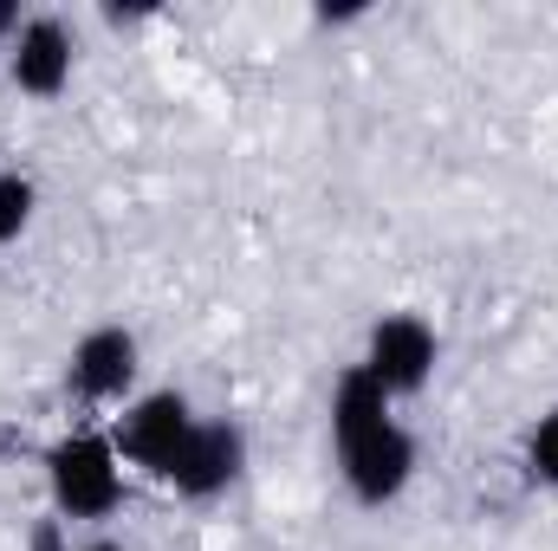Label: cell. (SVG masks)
Listing matches in <instances>:
<instances>
[{"label":"cell","mask_w":558,"mask_h":551,"mask_svg":"<svg viewBox=\"0 0 558 551\" xmlns=\"http://www.w3.org/2000/svg\"><path fill=\"white\" fill-rule=\"evenodd\" d=\"M331 448H338V474L351 500L371 513L397 506L416 480V434L397 421V403L357 364L331 383Z\"/></svg>","instance_id":"1"},{"label":"cell","mask_w":558,"mask_h":551,"mask_svg":"<svg viewBox=\"0 0 558 551\" xmlns=\"http://www.w3.org/2000/svg\"><path fill=\"white\" fill-rule=\"evenodd\" d=\"M46 487L59 519H111L124 506V454L111 434L78 428L46 448Z\"/></svg>","instance_id":"2"},{"label":"cell","mask_w":558,"mask_h":551,"mask_svg":"<svg viewBox=\"0 0 558 551\" xmlns=\"http://www.w3.org/2000/svg\"><path fill=\"white\" fill-rule=\"evenodd\" d=\"M435 364H441V338H435V325H428L422 311H384V318L371 325V338H364V357H357V370H364L390 403L422 396L428 377H435Z\"/></svg>","instance_id":"3"},{"label":"cell","mask_w":558,"mask_h":551,"mask_svg":"<svg viewBox=\"0 0 558 551\" xmlns=\"http://www.w3.org/2000/svg\"><path fill=\"white\" fill-rule=\"evenodd\" d=\"M195 403L182 396V390H143L124 403L118 415V428H111V441H118V454L143 467V474H156V480H169V467L182 461V448H189V434H195Z\"/></svg>","instance_id":"4"},{"label":"cell","mask_w":558,"mask_h":551,"mask_svg":"<svg viewBox=\"0 0 558 551\" xmlns=\"http://www.w3.org/2000/svg\"><path fill=\"white\" fill-rule=\"evenodd\" d=\"M137 370H143V344L131 325H92L65 357V383L78 390V403H131Z\"/></svg>","instance_id":"5"},{"label":"cell","mask_w":558,"mask_h":551,"mask_svg":"<svg viewBox=\"0 0 558 551\" xmlns=\"http://www.w3.org/2000/svg\"><path fill=\"white\" fill-rule=\"evenodd\" d=\"M72 65H78V46L59 13H26L20 33L7 39V78L26 98H59L72 85Z\"/></svg>","instance_id":"6"},{"label":"cell","mask_w":558,"mask_h":551,"mask_svg":"<svg viewBox=\"0 0 558 551\" xmlns=\"http://www.w3.org/2000/svg\"><path fill=\"white\" fill-rule=\"evenodd\" d=\"M241 467H247V434L234 421H195L182 461L169 467V487L182 500H221L241 480Z\"/></svg>","instance_id":"7"},{"label":"cell","mask_w":558,"mask_h":551,"mask_svg":"<svg viewBox=\"0 0 558 551\" xmlns=\"http://www.w3.org/2000/svg\"><path fill=\"white\" fill-rule=\"evenodd\" d=\"M520 454H526L533 487H553V493H558V403L526 428V448H520Z\"/></svg>","instance_id":"8"},{"label":"cell","mask_w":558,"mask_h":551,"mask_svg":"<svg viewBox=\"0 0 558 551\" xmlns=\"http://www.w3.org/2000/svg\"><path fill=\"white\" fill-rule=\"evenodd\" d=\"M33 208H39V188H33V175H20V169H7V175H0V247L26 234V221H33Z\"/></svg>","instance_id":"9"},{"label":"cell","mask_w":558,"mask_h":551,"mask_svg":"<svg viewBox=\"0 0 558 551\" xmlns=\"http://www.w3.org/2000/svg\"><path fill=\"white\" fill-rule=\"evenodd\" d=\"M59 526H65V519H46V526L33 532V551H72V546H65V532H59Z\"/></svg>","instance_id":"10"},{"label":"cell","mask_w":558,"mask_h":551,"mask_svg":"<svg viewBox=\"0 0 558 551\" xmlns=\"http://www.w3.org/2000/svg\"><path fill=\"white\" fill-rule=\"evenodd\" d=\"M20 33V7L13 0H0V39H13Z\"/></svg>","instance_id":"11"},{"label":"cell","mask_w":558,"mask_h":551,"mask_svg":"<svg viewBox=\"0 0 558 551\" xmlns=\"http://www.w3.org/2000/svg\"><path fill=\"white\" fill-rule=\"evenodd\" d=\"M78 551H131V546H118V539H92V546H78Z\"/></svg>","instance_id":"12"}]
</instances>
